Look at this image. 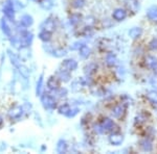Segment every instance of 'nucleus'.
Here are the masks:
<instances>
[{
	"instance_id": "1",
	"label": "nucleus",
	"mask_w": 157,
	"mask_h": 154,
	"mask_svg": "<svg viewBox=\"0 0 157 154\" xmlns=\"http://www.w3.org/2000/svg\"><path fill=\"white\" fill-rule=\"evenodd\" d=\"M41 102L46 109H54L57 107V101H56L55 97L47 93L41 95Z\"/></svg>"
},
{
	"instance_id": "2",
	"label": "nucleus",
	"mask_w": 157,
	"mask_h": 154,
	"mask_svg": "<svg viewBox=\"0 0 157 154\" xmlns=\"http://www.w3.org/2000/svg\"><path fill=\"white\" fill-rule=\"evenodd\" d=\"M19 40H20V46L29 47L32 44L33 41V34L29 31H26V30H23V31H21Z\"/></svg>"
},
{
	"instance_id": "3",
	"label": "nucleus",
	"mask_w": 157,
	"mask_h": 154,
	"mask_svg": "<svg viewBox=\"0 0 157 154\" xmlns=\"http://www.w3.org/2000/svg\"><path fill=\"white\" fill-rule=\"evenodd\" d=\"M3 13L6 16V18L13 20L14 19V15H15V9H14V3L12 2V0H7L4 3L3 6Z\"/></svg>"
},
{
	"instance_id": "4",
	"label": "nucleus",
	"mask_w": 157,
	"mask_h": 154,
	"mask_svg": "<svg viewBox=\"0 0 157 154\" xmlns=\"http://www.w3.org/2000/svg\"><path fill=\"white\" fill-rule=\"evenodd\" d=\"M124 142V135L121 133H112L109 136V143L113 146H120Z\"/></svg>"
},
{
	"instance_id": "5",
	"label": "nucleus",
	"mask_w": 157,
	"mask_h": 154,
	"mask_svg": "<svg viewBox=\"0 0 157 154\" xmlns=\"http://www.w3.org/2000/svg\"><path fill=\"white\" fill-rule=\"evenodd\" d=\"M62 67H63V69L67 70V71H69V72L75 71L78 68V63L75 62V59H65L64 62L62 63Z\"/></svg>"
},
{
	"instance_id": "6",
	"label": "nucleus",
	"mask_w": 157,
	"mask_h": 154,
	"mask_svg": "<svg viewBox=\"0 0 157 154\" xmlns=\"http://www.w3.org/2000/svg\"><path fill=\"white\" fill-rule=\"evenodd\" d=\"M101 126H102V129L104 132H108V131H111L114 127V122H113L111 119L109 118H106L101 122Z\"/></svg>"
},
{
	"instance_id": "7",
	"label": "nucleus",
	"mask_w": 157,
	"mask_h": 154,
	"mask_svg": "<svg viewBox=\"0 0 157 154\" xmlns=\"http://www.w3.org/2000/svg\"><path fill=\"white\" fill-rule=\"evenodd\" d=\"M126 112V108L123 104H117L112 108V116L115 119H121Z\"/></svg>"
},
{
	"instance_id": "8",
	"label": "nucleus",
	"mask_w": 157,
	"mask_h": 154,
	"mask_svg": "<svg viewBox=\"0 0 157 154\" xmlns=\"http://www.w3.org/2000/svg\"><path fill=\"white\" fill-rule=\"evenodd\" d=\"M113 19L116 20V21H123L127 18V12L124 9H116L112 14Z\"/></svg>"
},
{
	"instance_id": "9",
	"label": "nucleus",
	"mask_w": 157,
	"mask_h": 154,
	"mask_svg": "<svg viewBox=\"0 0 157 154\" xmlns=\"http://www.w3.org/2000/svg\"><path fill=\"white\" fill-rule=\"evenodd\" d=\"M60 82L61 80L58 78V76H52L47 81V87L52 91L58 90L60 88Z\"/></svg>"
},
{
	"instance_id": "10",
	"label": "nucleus",
	"mask_w": 157,
	"mask_h": 154,
	"mask_svg": "<svg viewBox=\"0 0 157 154\" xmlns=\"http://www.w3.org/2000/svg\"><path fill=\"white\" fill-rule=\"evenodd\" d=\"M139 146H140L141 150L145 151V152H150L153 149V144H152L151 140L149 138H144L139 142Z\"/></svg>"
},
{
	"instance_id": "11",
	"label": "nucleus",
	"mask_w": 157,
	"mask_h": 154,
	"mask_svg": "<svg viewBox=\"0 0 157 154\" xmlns=\"http://www.w3.org/2000/svg\"><path fill=\"white\" fill-rule=\"evenodd\" d=\"M57 76L58 78L61 80V81L63 82H67L70 80V78H71V75H70V72L67 71V70L65 69H62V70H59L57 73Z\"/></svg>"
},
{
	"instance_id": "12",
	"label": "nucleus",
	"mask_w": 157,
	"mask_h": 154,
	"mask_svg": "<svg viewBox=\"0 0 157 154\" xmlns=\"http://www.w3.org/2000/svg\"><path fill=\"white\" fill-rule=\"evenodd\" d=\"M55 27H56V24H55V21L52 19H47L43 22V24L41 25V28L44 29V30H48V31H52L55 30Z\"/></svg>"
},
{
	"instance_id": "13",
	"label": "nucleus",
	"mask_w": 157,
	"mask_h": 154,
	"mask_svg": "<svg viewBox=\"0 0 157 154\" xmlns=\"http://www.w3.org/2000/svg\"><path fill=\"white\" fill-rule=\"evenodd\" d=\"M141 34H143V29H141L140 27H133V28H131L129 30V37L133 40L138 39Z\"/></svg>"
},
{
	"instance_id": "14",
	"label": "nucleus",
	"mask_w": 157,
	"mask_h": 154,
	"mask_svg": "<svg viewBox=\"0 0 157 154\" xmlns=\"http://www.w3.org/2000/svg\"><path fill=\"white\" fill-rule=\"evenodd\" d=\"M147 17L151 20V21H157V6L153 5L149 7L147 11Z\"/></svg>"
},
{
	"instance_id": "15",
	"label": "nucleus",
	"mask_w": 157,
	"mask_h": 154,
	"mask_svg": "<svg viewBox=\"0 0 157 154\" xmlns=\"http://www.w3.org/2000/svg\"><path fill=\"white\" fill-rule=\"evenodd\" d=\"M34 20H33V17L29 16V15H24L22 16V18L20 19V24L23 27H29L30 25L33 24Z\"/></svg>"
},
{
	"instance_id": "16",
	"label": "nucleus",
	"mask_w": 157,
	"mask_h": 154,
	"mask_svg": "<svg viewBox=\"0 0 157 154\" xmlns=\"http://www.w3.org/2000/svg\"><path fill=\"white\" fill-rule=\"evenodd\" d=\"M146 64L149 68H151L152 70H154L157 72V59L153 56H148L146 59Z\"/></svg>"
},
{
	"instance_id": "17",
	"label": "nucleus",
	"mask_w": 157,
	"mask_h": 154,
	"mask_svg": "<svg viewBox=\"0 0 157 154\" xmlns=\"http://www.w3.org/2000/svg\"><path fill=\"white\" fill-rule=\"evenodd\" d=\"M116 63H117V59H116L115 54L108 53L106 55V64H107V66H109V67H114Z\"/></svg>"
},
{
	"instance_id": "18",
	"label": "nucleus",
	"mask_w": 157,
	"mask_h": 154,
	"mask_svg": "<svg viewBox=\"0 0 157 154\" xmlns=\"http://www.w3.org/2000/svg\"><path fill=\"white\" fill-rule=\"evenodd\" d=\"M39 39L43 42H48L52 39V31H48V30H44L42 29L39 34Z\"/></svg>"
},
{
	"instance_id": "19",
	"label": "nucleus",
	"mask_w": 157,
	"mask_h": 154,
	"mask_svg": "<svg viewBox=\"0 0 157 154\" xmlns=\"http://www.w3.org/2000/svg\"><path fill=\"white\" fill-rule=\"evenodd\" d=\"M97 69H98V66L95 64H93V63H90V64H88L86 67L84 68V72L86 75H92L93 73L97 72Z\"/></svg>"
},
{
	"instance_id": "20",
	"label": "nucleus",
	"mask_w": 157,
	"mask_h": 154,
	"mask_svg": "<svg viewBox=\"0 0 157 154\" xmlns=\"http://www.w3.org/2000/svg\"><path fill=\"white\" fill-rule=\"evenodd\" d=\"M67 150V143L64 140H60L57 144V152L58 153H65Z\"/></svg>"
},
{
	"instance_id": "21",
	"label": "nucleus",
	"mask_w": 157,
	"mask_h": 154,
	"mask_svg": "<svg viewBox=\"0 0 157 154\" xmlns=\"http://www.w3.org/2000/svg\"><path fill=\"white\" fill-rule=\"evenodd\" d=\"M78 52H80V55L83 57V59H88L90 53H91V50H90V48L88 46L84 45V46L81 47V49L78 50Z\"/></svg>"
},
{
	"instance_id": "22",
	"label": "nucleus",
	"mask_w": 157,
	"mask_h": 154,
	"mask_svg": "<svg viewBox=\"0 0 157 154\" xmlns=\"http://www.w3.org/2000/svg\"><path fill=\"white\" fill-rule=\"evenodd\" d=\"M81 20H82V16L81 14H72L69 17V22L71 25H77L78 23H80Z\"/></svg>"
},
{
	"instance_id": "23",
	"label": "nucleus",
	"mask_w": 157,
	"mask_h": 154,
	"mask_svg": "<svg viewBox=\"0 0 157 154\" xmlns=\"http://www.w3.org/2000/svg\"><path fill=\"white\" fill-rule=\"evenodd\" d=\"M148 120V115L146 113H139L135 118V123L141 124V123H145Z\"/></svg>"
},
{
	"instance_id": "24",
	"label": "nucleus",
	"mask_w": 157,
	"mask_h": 154,
	"mask_svg": "<svg viewBox=\"0 0 157 154\" xmlns=\"http://www.w3.org/2000/svg\"><path fill=\"white\" fill-rule=\"evenodd\" d=\"M22 113H23V107H16L10 113V116L12 118H19L22 115Z\"/></svg>"
},
{
	"instance_id": "25",
	"label": "nucleus",
	"mask_w": 157,
	"mask_h": 154,
	"mask_svg": "<svg viewBox=\"0 0 157 154\" xmlns=\"http://www.w3.org/2000/svg\"><path fill=\"white\" fill-rule=\"evenodd\" d=\"M125 2H127V5L130 9H133V11H136V9L139 7V4L136 0H126Z\"/></svg>"
},
{
	"instance_id": "26",
	"label": "nucleus",
	"mask_w": 157,
	"mask_h": 154,
	"mask_svg": "<svg viewBox=\"0 0 157 154\" xmlns=\"http://www.w3.org/2000/svg\"><path fill=\"white\" fill-rule=\"evenodd\" d=\"M148 99L151 101L152 103H155L157 104V91H150L147 95Z\"/></svg>"
},
{
	"instance_id": "27",
	"label": "nucleus",
	"mask_w": 157,
	"mask_h": 154,
	"mask_svg": "<svg viewBox=\"0 0 157 154\" xmlns=\"http://www.w3.org/2000/svg\"><path fill=\"white\" fill-rule=\"evenodd\" d=\"M40 5L44 9H50L54 6V3H52V0H42V1L40 2Z\"/></svg>"
},
{
	"instance_id": "28",
	"label": "nucleus",
	"mask_w": 157,
	"mask_h": 154,
	"mask_svg": "<svg viewBox=\"0 0 157 154\" xmlns=\"http://www.w3.org/2000/svg\"><path fill=\"white\" fill-rule=\"evenodd\" d=\"M86 4V1L85 0H75L72 2V6L75 7V9H82L84 7Z\"/></svg>"
},
{
	"instance_id": "29",
	"label": "nucleus",
	"mask_w": 157,
	"mask_h": 154,
	"mask_svg": "<svg viewBox=\"0 0 157 154\" xmlns=\"http://www.w3.org/2000/svg\"><path fill=\"white\" fill-rule=\"evenodd\" d=\"M42 85H43V75H41L37 83V96H41L42 93Z\"/></svg>"
},
{
	"instance_id": "30",
	"label": "nucleus",
	"mask_w": 157,
	"mask_h": 154,
	"mask_svg": "<svg viewBox=\"0 0 157 154\" xmlns=\"http://www.w3.org/2000/svg\"><path fill=\"white\" fill-rule=\"evenodd\" d=\"M1 26H2V30H3L4 34H6L7 37L11 36V29L9 28V26H7L6 22L4 21V19L2 20V22H1Z\"/></svg>"
},
{
	"instance_id": "31",
	"label": "nucleus",
	"mask_w": 157,
	"mask_h": 154,
	"mask_svg": "<svg viewBox=\"0 0 157 154\" xmlns=\"http://www.w3.org/2000/svg\"><path fill=\"white\" fill-rule=\"evenodd\" d=\"M70 109V106L68 104H63L61 105V106L59 107V113H62V115H66V113L69 112Z\"/></svg>"
},
{
	"instance_id": "32",
	"label": "nucleus",
	"mask_w": 157,
	"mask_h": 154,
	"mask_svg": "<svg viewBox=\"0 0 157 154\" xmlns=\"http://www.w3.org/2000/svg\"><path fill=\"white\" fill-rule=\"evenodd\" d=\"M54 92L59 96V97H65V96L67 95V90L63 89V88H59L58 90H55Z\"/></svg>"
},
{
	"instance_id": "33",
	"label": "nucleus",
	"mask_w": 157,
	"mask_h": 154,
	"mask_svg": "<svg viewBox=\"0 0 157 154\" xmlns=\"http://www.w3.org/2000/svg\"><path fill=\"white\" fill-rule=\"evenodd\" d=\"M78 108H77V107L70 108L69 112H68L65 116H66L67 118H73L75 116H77V115H78Z\"/></svg>"
},
{
	"instance_id": "34",
	"label": "nucleus",
	"mask_w": 157,
	"mask_h": 154,
	"mask_svg": "<svg viewBox=\"0 0 157 154\" xmlns=\"http://www.w3.org/2000/svg\"><path fill=\"white\" fill-rule=\"evenodd\" d=\"M54 55H56V56L57 57H60V56H63V55H65L66 54V51H65V50H63V49H55L54 51Z\"/></svg>"
},
{
	"instance_id": "35",
	"label": "nucleus",
	"mask_w": 157,
	"mask_h": 154,
	"mask_svg": "<svg viewBox=\"0 0 157 154\" xmlns=\"http://www.w3.org/2000/svg\"><path fill=\"white\" fill-rule=\"evenodd\" d=\"M149 47H150L151 50H154V51H156V50H157V38L153 39L150 43H149Z\"/></svg>"
},
{
	"instance_id": "36",
	"label": "nucleus",
	"mask_w": 157,
	"mask_h": 154,
	"mask_svg": "<svg viewBox=\"0 0 157 154\" xmlns=\"http://www.w3.org/2000/svg\"><path fill=\"white\" fill-rule=\"evenodd\" d=\"M94 23H95V19L93 18L92 16H89V17H87V18H86V24L88 25V27L94 25Z\"/></svg>"
},
{
	"instance_id": "37",
	"label": "nucleus",
	"mask_w": 157,
	"mask_h": 154,
	"mask_svg": "<svg viewBox=\"0 0 157 154\" xmlns=\"http://www.w3.org/2000/svg\"><path fill=\"white\" fill-rule=\"evenodd\" d=\"M82 46H84V43H82V42H77V43H75V44H73L70 48H71L72 50H80V49H81V47H82Z\"/></svg>"
},
{
	"instance_id": "38",
	"label": "nucleus",
	"mask_w": 157,
	"mask_h": 154,
	"mask_svg": "<svg viewBox=\"0 0 157 154\" xmlns=\"http://www.w3.org/2000/svg\"><path fill=\"white\" fill-rule=\"evenodd\" d=\"M2 124H3V121H2V119L0 118V127L2 126Z\"/></svg>"
},
{
	"instance_id": "39",
	"label": "nucleus",
	"mask_w": 157,
	"mask_h": 154,
	"mask_svg": "<svg viewBox=\"0 0 157 154\" xmlns=\"http://www.w3.org/2000/svg\"><path fill=\"white\" fill-rule=\"evenodd\" d=\"M32 1H38V0H32Z\"/></svg>"
}]
</instances>
